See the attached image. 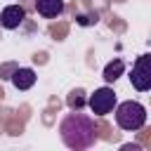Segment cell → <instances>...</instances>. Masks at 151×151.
<instances>
[{"label":"cell","instance_id":"obj_1","mask_svg":"<svg viewBox=\"0 0 151 151\" xmlns=\"http://www.w3.org/2000/svg\"><path fill=\"white\" fill-rule=\"evenodd\" d=\"M59 134H61V142L73 149V151H83V149H90L97 139V127H94V120L85 113H66L59 123Z\"/></svg>","mask_w":151,"mask_h":151},{"label":"cell","instance_id":"obj_2","mask_svg":"<svg viewBox=\"0 0 151 151\" xmlns=\"http://www.w3.org/2000/svg\"><path fill=\"white\" fill-rule=\"evenodd\" d=\"M113 116H116V123L120 130H127V132H137L144 127L146 123V109L139 104V101H120L113 106Z\"/></svg>","mask_w":151,"mask_h":151},{"label":"cell","instance_id":"obj_3","mask_svg":"<svg viewBox=\"0 0 151 151\" xmlns=\"http://www.w3.org/2000/svg\"><path fill=\"white\" fill-rule=\"evenodd\" d=\"M116 104H118L116 92H113V87H109V85L94 90V92L87 97V106H90V111H92L94 116H109Z\"/></svg>","mask_w":151,"mask_h":151},{"label":"cell","instance_id":"obj_4","mask_svg":"<svg viewBox=\"0 0 151 151\" xmlns=\"http://www.w3.org/2000/svg\"><path fill=\"white\" fill-rule=\"evenodd\" d=\"M130 83L137 92L151 90V57L149 54L137 57V61L132 64V71H130Z\"/></svg>","mask_w":151,"mask_h":151},{"label":"cell","instance_id":"obj_5","mask_svg":"<svg viewBox=\"0 0 151 151\" xmlns=\"http://www.w3.org/2000/svg\"><path fill=\"white\" fill-rule=\"evenodd\" d=\"M24 19H26V9H24L21 5H7V7L0 12V24H2V28H7V31L19 28V26L24 24Z\"/></svg>","mask_w":151,"mask_h":151},{"label":"cell","instance_id":"obj_6","mask_svg":"<svg viewBox=\"0 0 151 151\" xmlns=\"http://www.w3.org/2000/svg\"><path fill=\"white\" fill-rule=\"evenodd\" d=\"M9 80L17 90H31L35 85V71L28 66H14V71L9 73Z\"/></svg>","mask_w":151,"mask_h":151},{"label":"cell","instance_id":"obj_7","mask_svg":"<svg viewBox=\"0 0 151 151\" xmlns=\"http://www.w3.org/2000/svg\"><path fill=\"white\" fill-rule=\"evenodd\" d=\"M64 0H35V12L42 19H57L64 12Z\"/></svg>","mask_w":151,"mask_h":151},{"label":"cell","instance_id":"obj_8","mask_svg":"<svg viewBox=\"0 0 151 151\" xmlns=\"http://www.w3.org/2000/svg\"><path fill=\"white\" fill-rule=\"evenodd\" d=\"M123 73H125V61L116 57V59H111V61L104 66V76H101V78H104L106 83H116Z\"/></svg>","mask_w":151,"mask_h":151},{"label":"cell","instance_id":"obj_9","mask_svg":"<svg viewBox=\"0 0 151 151\" xmlns=\"http://www.w3.org/2000/svg\"><path fill=\"white\" fill-rule=\"evenodd\" d=\"M66 104H68V109H71V111H80V109L87 104L85 90H80V87L71 90V92H68V97H66Z\"/></svg>","mask_w":151,"mask_h":151},{"label":"cell","instance_id":"obj_10","mask_svg":"<svg viewBox=\"0 0 151 151\" xmlns=\"http://www.w3.org/2000/svg\"><path fill=\"white\" fill-rule=\"evenodd\" d=\"M78 21H80L83 26H87V24H94V21H97V17L92 19V17H87V14H80V17H78Z\"/></svg>","mask_w":151,"mask_h":151},{"label":"cell","instance_id":"obj_11","mask_svg":"<svg viewBox=\"0 0 151 151\" xmlns=\"http://www.w3.org/2000/svg\"><path fill=\"white\" fill-rule=\"evenodd\" d=\"M0 28H2V24H0Z\"/></svg>","mask_w":151,"mask_h":151}]
</instances>
